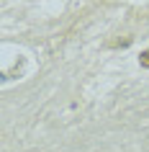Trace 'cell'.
<instances>
[{
	"label": "cell",
	"mask_w": 149,
	"mask_h": 152,
	"mask_svg": "<svg viewBox=\"0 0 149 152\" xmlns=\"http://www.w3.org/2000/svg\"><path fill=\"white\" fill-rule=\"evenodd\" d=\"M139 64L144 67V70H149V49H144V52L139 54Z\"/></svg>",
	"instance_id": "cell-1"
}]
</instances>
